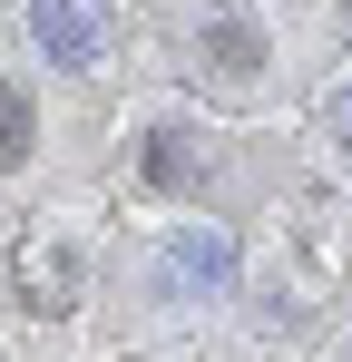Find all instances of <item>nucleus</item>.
<instances>
[{"label": "nucleus", "mask_w": 352, "mask_h": 362, "mask_svg": "<svg viewBox=\"0 0 352 362\" xmlns=\"http://www.w3.org/2000/svg\"><path fill=\"white\" fill-rule=\"evenodd\" d=\"M30 40L59 69H98L108 40H117V20H108V0H30Z\"/></svg>", "instance_id": "nucleus-2"}, {"label": "nucleus", "mask_w": 352, "mask_h": 362, "mask_svg": "<svg viewBox=\"0 0 352 362\" xmlns=\"http://www.w3.org/2000/svg\"><path fill=\"white\" fill-rule=\"evenodd\" d=\"M20 284H30L40 313H69L78 303V255L69 245H20Z\"/></svg>", "instance_id": "nucleus-4"}, {"label": "nucleus", "mask_w": 352, "mask_h": 362, "mask_svg": "<svg viewBox=\"0 0 352 362\" xmlns=\"http://www.w3.org/2000/svg\"><path fill=\"white\" fill-rule=\"evenodd\" d=\"M30 147H40V108H30V88L10 78V88H0V167H30Z\"/></svg>", "instance_id": "nucleus-5"}, {"label": "nucleus", "mask_w": 352, "mask_h": 362, "mask_svg": "<svg viewBox=\"0 0 352 362\" xmlns=\"http://www.w3.org/2000/svg\"><path fill=\"white\" fill-rule=\"evenodd\" d=\"M333 137L352 147V88H333Z\"/></svg>", "instance_id": "nucleus-7"}, {"label": "nucleus", "mask_w": 352, "mask_h": 362, "mask_svg": "<svg viewBox=\"0 0 352 362\" xmlns=\"http://www.w3.org/2000/svg\"><path fill=\"white\" fill-rule=\"evenodd\" d=\"M147 177H157V186H196V177H206V157L186 147V127H157V147H147Z\"/></svg>", "instance_id": "nucleus-6"}, {"label": "nucleus", "mask_w": 352, "mask_h": 362, "mask_svg": "<svg viewBox=\"0 0 352 362\" xmlns=\"http://www.w3.org/2000/svg\"><path fill=\"white\" fill-rule=\"evenodd\" d=\"M196 59H206V88H225V98H245V88L264 78V30H254L245 10H216V20L196 30Z\"/></svg>", "instance_id": "nucleus-3"}, {"label": "nucleus", "mask_w": 352, "mask_h": 362, "mask_svg": "<svg viewBox=\"0 0 352 362\" xmlns=\"http://www.w3.org/2000/svg\"><path fill=\"white\" fill-rule=\"evenodd\" d=\"M235 284V235L225 226H176L157 245V294L167 303H216Z\"/></svg>", "instance_id": "nucleus-1"}]
</instances>
